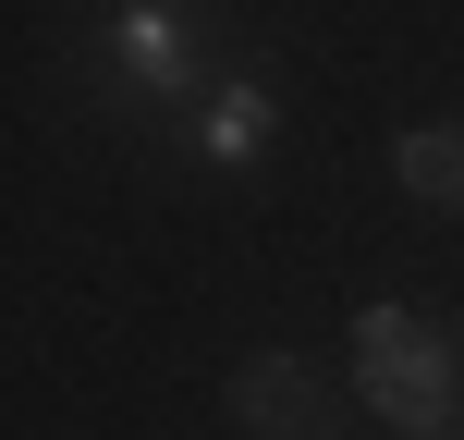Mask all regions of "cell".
I'll return each mask as SVG.
<instances>
[{
  "label": "cell",
  "mask_w": 464,
  "mask_h": 440,
  "mask_svg": "<svg viewBox=\"0 0 464 440\" xmlns=\"http://www.w3.org/2000/svg\"><path fill=\"white\" fill-rule=\"evenodd\" d=\"M354 404L392 416V440L464 416V343H452V330H428L403 294H367V306H354Z\"/></svg>",
  "instance_id": "cell-1"
},
{
  "label": "cell",
  "mask_w": 464,
  "mask_h": 440,
  "mask_svg": "<svg viewBox=\"0 0 464 440\" xmlns=\"http://www.w3.org/2000/svg\"><path fill=\"white\" fill-rule=\"evenodd\" d=\"M392 184L428 209H464V122H403L392 135Z\"/></svg>",
  "instance_id": "cell-5"
},
{
  "label": "cell",
  "mask_w": 464,
  "mask_h": 440,
  "mask_svg": "<svg viewBox=\"0 0 464 440\" xmlns=\"http://www.w3.org/2000/svg\"><path fill=\"white\" fill-rule=\"evenodd\" d=\"M98 73H111L135 111L196 98V0H98Z\"/></svg>",
  "instance_id": "cell-2"
},
{
  "label": "cell",
  "mask_w": 464,
  "mask_h": 440,
  "mask_svg": "<svg viewBox=\"0 0 464 440\" xmlns=\"http://www.w3.org/2000/svg\"><path fill=\"white\" fill-rule=\"evenodd\" d=\"M220 404H232V428H245V440H354L343 392H330V367H318V355H294V343L232 355Z\"/></svg>",
  "instance_id": "cell-3"
},
{
  "label": "cell",
  "mask_w": 464,
  "mask_h": 440,
  "mask_svg": "<svg viewBox=\"0 0 464 440\" xmlns=\"http://www.w3.org/2000/svg\"><path fill=\"white\" fill-rule=\"evenodd\" d=\"M403 440H464V416H440V428H403Z\"/></svg>",
  "instance_id": "cell-6"
},
{
  "label": "cell",
  "mask_w": 464,
  "mask_h": 440,
  "mask_svg": "<svg viewBox=\"0 0 464 440\" xmlns=\"http://www.w3.org/2000/svg\"><path fill=\"white\" fill-rule=\"evenodd\" d=\"M269 147H281V86L256 62L208 73V86H196V160H208V171H256Z\"/></svg>",
  "instance_id": "cell-4"
}]
</instances>
